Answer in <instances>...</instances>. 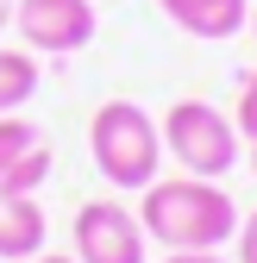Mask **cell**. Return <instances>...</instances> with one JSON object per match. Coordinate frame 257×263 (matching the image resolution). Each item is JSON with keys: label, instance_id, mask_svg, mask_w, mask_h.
<instances>
[{"label": "cell", "instance_id": "obj_3", "mask_svg": "<svg viewBox=\"0 0 257 263\" xmlns=\"http://www.w3.org/2000/svg\"><path fill=\"white\" fill-rule=\"evenodd\" d=\"M163 157L182 163V176H226L238 163V125L213 101H176L163 113Z\"/></svg>", "mask_w": 257, "mask_h": 263}, {"label": "cell", "instance_id": "obj_5", "mask_svg": "<svg viewBox=\"0 0 257 263\" xmlns=\"http://www.w3.org/2000/svg\"><path fill=\"white\" fill-rule=\"evenodd\" d=\"M151 238L132 207L119 201H82L76 207V263H144Z\"/></svg>", "mask_w": 257, "mask_h": 263}, {"label": "cell", "instance_id": "obj_8", "mask_svg": "<svg viewBox=\"0 0 257 263\" xmlns=\"http://www.w3.org/2000/svg\"><path fill=\"white\" fill-rule=\"evenodd\" d=\"M44 207L38 194H19V188H0V257L7 263H31L44 251Z\"/></svg>", "mask_w": 257, "mask_h": 263}, {"label": "cell", "instance_id": "obj_16", "mask_svg": "<svg viewBox=\"0 0 257 263\" xmlns=\"http://www.w3.org/2000/svg\"><path fill=\"white\" fill-rule=\"evenodd\" d=\"M251 38H257V7H251Z\"/></svg>", "mask_w": 257, "mask_h": 263}, {"label": "cell", "instance_id": "obj_13", "mask_svg": "<svg viewBox=\"0 0 257 263\" xmlns=\"http://www.w3.org/2000/svg\"><path fill=\"white\" fill-rule=\"evenodd\" d=\"M13 25V0H0V31H7Z\"/></svg>", "mask_w": 257, "mask_h": 263}, {"label": "cell", "instance_id": "obj_10", "mask_svg": "<svg viewBox=\"0 0 257 263\" xmlns=\"http://www.w3.org/2000/svg\"><path fill=\"white\" fill-rule=\"evenodd\" d=\"M232 125H238V138H245V144L257 138V69L245 76V94H238V119H232Z\"/></svg>", "mask_w": 257, "mask_h": 263}, {"label": "cell", "instance_id": "obj_4", "mask_svg": "<svg viewBox=\"0 0 257 263\" xmlns=\"http://www.w3.org/2000/svg\"><path fill=\"white\" fill-rule=\"evenodd\" d=\"M13 25L31 57H76L94 44V0H13Z\"/></svg>", "mask_w": 257, "mask_h": 263}, {"label": "cell", "instance_id": "obj_12", "mask_svg": "<svg viewBox=\"0 0 257 263\" xmlns=\"http://www.w3.org/2000/svg\"><path fill=\"white\" fill-rule=\"evenodd\" d=\"M163 263H226V257H219V251H170Z\"/></svg>", "mask_w": 257, "mask_h": 263}, {"label": "cell", "instance_id": "obj_11", "mask_svg": "<svg viewBox=\"0 0 257 263\" xmlns=\"http://www.w3.org/2000/svg\"><path fill=\"white\" fill-rule=\"evenodd\" d=\"M238 263H257V207L238 219Z\"/></svg>", "mask_w": 257, "mask_h": 263}, {"label": "cell", "instance_id": "obj_7", "mask_svg": "<svg viewBox=\"0 0 257 263\" xmlns=\"http://www.w3.org/2000/svg\"><path fill=\"white\" fill-rule=\"evenodd\" d=\"M157 7L170 13V25H182L201 44L238 38V25H251V0H157Z\"/></svg>", "mask_w": 257, "mask_h": 263}, {"label": "cell", "instance_id": "obj_2", "mask_svg": "<svg viewBox=\"0 0 257 263\" xmlns=\"http://www.w3.org/2000/svg\"><path fill=\"white\" fill-rule=\"evenodd\" d=\"M88 157L113 188H151L163 170V125L138 101H101L88 119Z\"/></svg>", "mask_w": 257, "mask_h": 263}, {"label": "cell", "instance_id": "obj_14", "mask_svg": "<svg viewBox=\"0 0 257 263\" xmlns=\"http://www.w3.org/2000/svg\"><path fill=\"white\" fill-rule=\"evenodd\" d=\"M31 263H76V257H50V251H38V257H31Z\"/></svg>", "mask_w": 257, "mask_h": 263}, {"label": "cell", "instance_id": "obj_1", "mask_svg": "<svg viewBox=\"0 0 257 263\" xmlns=\"http://www.w3.org/2000/svg\"><path fill=\"white\" fill-rule=\"evenodd\" d=\"M138 226H144V238L170 245V251H219L226 238H238V207L207 176H170V182L157 176L144 188Z\"/></svg>", "mask_w": 257, "mask_h": 263}, {"label": "cell", "instance_id": "obj_6", "mask_svg": "<svg viewBox=\"0 0 257 263\" xmlns=\"http://www.w3.org/2000/svg\"><path fill=\"white\" fill-rule=\"evenodd\" d=\"M50 138L44 125H31L25 113H0V188H19V194H38L50 176Z\"/></svg>", "mask_w": 257, "mask_h": 263}, {"label": "cell", "instance_id": "obj_15", "mask_svg": "<svg viewBox=\"0 0 257 263\" xmlns=\"http://www.w3.org/2000/svg\"><path fill=\"white\" fill-rule=\"evenodd\" d=\"M251 176H257V138H251Z\"/></svg>", "mask_w": 257, "mask_h": 263}, {"label": "cell", "instance_id": "obj_9", "mask_svg": "<svg viewBox=\"0 0 257 263\" xmlns=\"http://www.w3.org/2000/svg\"><path fill=\"white\" fill-rule=\"evenodd\" d=\"M38 94V57L31 50H0V113H19Z\"/></svg>", "mask_w": 257, "mask_h": 263}]
</instances>
